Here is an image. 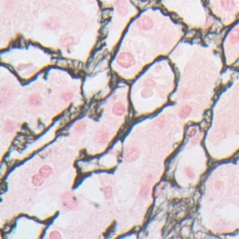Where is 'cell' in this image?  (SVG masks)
Masks as SVG:
<instances>
[{"label": "cell", "mask_w": 239, "mask_h": 239, "mask_svg": "<svg viewBox=\"0 0 239 239\" xmlns=\"http://www.w3.org/2000/svg\"><path fill=\"white\" fill-rule=\"evenodd\" d=\"M53 172V170L52 168H50V166L49 165H43L40 169H39V174L41 177H43L44 178H47L50 176V174H52Z\"/></svg>", "instance_id": "cell-15"}, {"label": "cell", "mask_w": 239, "mask_h": 239, "mask_svg": "<svg viewBox=\"0 0 239 239\" xmlns=\"http://www.w3.org/2000/svg\"><path fill=\"white\" fill-rule=\"evenodd\" d=\"M50 238H53V239H59L61 238V234H60L57 231H53L50 234Z\"/></svg>", "instance_id": "cell-24"}, {"label": "cell", "mask_w": 239, "mask_h": 239, "mask_svg": "<svg viewBox=\"0 0 239 239\" xmlns=\"http://www.w3.org/2000/svg\"><path fill=\"white\" fill-rule=\"evenodd\" d=\"M141 95L144 98H148L151 95H153V91L150 88V87H146V89H144L141 92Z\"/></svg>", "instance_id": "cell-19"}, {"label": "cell", "mask_w": 239, "mask_h": 239, "mask_svg": "<svg viewBox=\"0 0 239 239\" xmlns=\"http://www.w3.org/2000/svg\"><path fill=\"white\" fill-rule=\"evenodd\" d=\"M185 173L187 175L188 177H190V178H193L194 177V172H193V169L191 167V166H187L185 167Z\"/></svg>", "instance_id": "cell-23"}, {"label": "cell", "mask_w": 239, "mask_h": 239, "mask_svg": "<svg viewBox=\"0 0 239 239\" xmlns=\"http://www.w3.org/2000/svg\"><path fill=\"white\" fill-rule=\"evenodd\" d=\"M199 138H200V136H199V135H196L195 138H193L192 139V144L197 143V142H198V140H199Z\"/></svg>", "instance_id": "cell-27"}, {"label": "cell", "mask_w": 239, "mask_h": 239, "mask_svg": "<svg viewBox=\"0 0 239 239\" xmlns=\"http://www.w3.org/2000/svg\"><path fill=\"white\" fill-rule=\"evenodd\" d=\"M115 8L120 16H126L129 11V5L127 0H115Z\"/></svg>", "instance_id": "cell-4"}, {"label": "cell", "mask_w": 239, "mask_h": 239, "mask_svg": "<svg viewBox=\"0 0 239 239\" xmlns=\"http://www.w3.org/2000/svg\"><path fill=\"white\" fill-rule=\"evenodd\" d=\"M219 3H220V6L222 7L225 11H233L235 7L234 0H219Z\"/></svg>", "instance_id": "cell-10"}, {"label": "cell", "mask_w": 239, "mask_h": 239, "mask_svg": "<svg viewBox=\"0 0 239 239\" xmlns=\"http://www.w3.org/2000/svg\"><path fill=\"white\" fill-rule=\"evenodd\" d=\"M104 194H105V197L107 199H110L112 197V194H113V191H112V188L110 186H107L106 187V189L104 191Z\"/></svg>", "instance_id": "cell-21"}, {"label": "cell", "mask_w": 239, "mask_h": 239, "mask_svg": "<svg viewBox=\"0 0 239 239\" xmlns=\"http://www.w3.org/2000/svg\"><path fill=\"white\" fill-rule=\"evenodd\" d=\"M85 128H86V123H85V122H80V123H78L75 125L74 130L77 133H81L82 131L85 130Z\"/></svg>", "instance_id": "cell-17"}, {"label": "cell", "mask_w": 239, "mask_h": 239, "mask_svg": "<svg viewBox=\"0 0 239 239\" xmlns=\"http://www.w3.org/2000/svg\"><path fill=\"white\" fill-rule=\"evenodd\" d=\"M152 178H153V176L151 174L148 175L147 178H146V181L142 184L140 192H139V195H140L141 198L146 199L148 197V195L150 193V182L152 181Z\"/></svg>", "instance_id": "cell-6"}, {"label": "cell", "mask_w": 239, "mask_h": 239, "mask_svg": "<svg viewBox=\"0 0 239 239\" xmlns=\"http://www.w3.org/2000/svg\"><path fill=\"white\" fill-rule=\"evenodd\" d=\"M62 98L65 102L70 101L73 98V93L71 92H64L63 95H62Z\"/></svg>", "instance_id": "cell-22"}, {"label": "cell", "mask_w": 239, "mask_h": 239, "mask_svg": "<svg viewBox=\"0 0 239 239\" xmlns=\"http://www.w3.org/2000/svg\"><path fill=\"white\" fill-rule=\"evenodd\" d=\"M15 130V124L11 121H7L5 123V131L6 132H13Z\"/></svg>", "instance_id": "cell-18"}, {"label": "cell", "mask_w": 239, "mask_h": 239, "mask_svg": "<svg viewBox=\"0 0 239 239\" xmlns=\"http://www.w3.org/2000/svg\"><path fill=\"white\" fill-rule=\"evenodd\" d=\"M112 112L116 115V116H123L125 113V107L123 103H120V102H117L115 103L112 107Z\"/></svg>", "instance_id": "cell-9"}, {"label": "cell", "mask_w": 239, "mask_h": 239, "mask_svg": "<svg viewBox=\"0 0 239 239\" xmlns=\"http://www.w3.org/2000/svg\"><path fill=\"white\" fill-rule=\"evenodd\" d=\"M156 124L158 125V127H160V128H163V127L165 126V121L164 119L160 118V119H158L157 121H156Z\"/></svg>", "instance_id": "cell-25"}, {"label": "cell", "mask_w": 239, "mask_h": 239, "mask_svg": "<svg viewBox=\"0 0 239 239\" xmlns=\"http://www.w3.org/2000/svg\"><path fill=\"white\" fill-rule=\"evenodd\" d=\"M108 139V133L107 131H100L98 135H96V141L99 142L100 144H104L107 141Z\"/></svg>", "instance_id": "cell-14"}, {"label": "cell", "mask_w": 239, "mask_h": 239, "mask_svg": "<svg viewBox=\"0 0 239 239\" xmlns=\"http://www.w3.org/2000/svg\"><path fill=\"white\" fill-rule=\"evenodd\" d=\"M28 102H29V104L33 107H37L38 105L41 104V102H42V99L40 97V95H38V93H34V95H30L29 99H28Z\"/></svg>", "instance_id": "cell-13"}, {"label": "cell", "mask_w": 239, "mask_h": 239, "mask_svg": "<svg viewBox=\"0 0 239 239\" xmlns=\"http://www.w3.org/2000/svg\"><path fill=\"white\" fill-rule=\"evenodd\" d=\"M153 24H154L153 20L150 18V16H147V15L142 16L140 19H138V23H136L138 27L143 31H149V30L152 29Z\"/></svg>", "instance_id": "cell-3"}, {"label": "cell", "mask_w": 239, "mask_h": 239, "mask_svg": "<svg viewBox=\"0 0 239 239\" xmlns=\"http://www.w3.org/2000/svg\"><path fill=\"white\" fill-rule=\"evenodd\" d=\"M192 112V107L189 105H184L181 107V108L179 109L178 111V116L181 119H186L187 117H189Z\"/></svg>", "instance_id": "cell-11"}, {"label": "cell", "mask_w": 239, "mask_h": 239, "mask_svg": "<svg viewBox=\"0 0 239 239\" xmlns=\"http://www.w3.org/2000/svg\"><path fill=\"white\" fill-rule=\"evenodd\" d=\"M62 203L64 207L69 210H73L78 207V202L77 198L70 192H65L62 196Z\"/></svg>", "instance_id": "cell-2"}, {"label": "cell", "mask_w": 239, "mask_h": 239, "mask_svg": "<svg viewBox=\"0 0 239 239\" xmlns=\"http://www.w3.org/2000/svg\"><path fill=\"white\" fill-rule=\"evenodd\" d=\"M61 44L64 48L65 49H70L73 45H74V42H75V39L72 36L70 35H64L62 38H61Z\"/></svg>", "instance_id": "cell-8"}, {"label": "cell", "mask_w": 239, "mask_h": 239, "mask_svg": "<svg viewBox=\"0 0 239 239\" xmlns=\"http://www.w3.org/2000/svg\"><path fill=\"white\" fill-rule=\"evenodd\" d=\"M229 41L233 44L239 42V27L234 28L229 35Z\"/></svg>", "instance_id": "cell-12"}, {"label": "cell", "mask_w": 239, "mask_h": 239, "mask_svg": "<svg viewBox=\"0 0 239 239\" xmlns=\"http://www.w3.org/2000/svg\"><path fill=\"white\" fill-rule=\"evenodd\" d=\"M116 61H117L118 65L123 66V68L131 67L135 64V59H134L133 55L130 53H126V52L120 53L116 58Z\"/></svg>", "instance_id": "cell-1"}, {"label": "cell", "mask_w": 239, "mask_h": 239, "mask_svg": "<svg viewBox=\"0 0 239 239\" xmlns=\"http://www.w3.org/2000/svg\"><path fill=\"white\" fill-rule=\"evenodd\" d=\"M44 27L48 30H57L60 28V21L56 18V17H50V18L46 19L43 22Z\"/></svg>", "instance_id": "cell-7"}, {"label": "cell", "mask_w": 239, "mask_h": 239, "mask_svg": "<svg viewBox=\"0 0 239 239\" xmlns=\"http://www.w3.org/2000/svg\"><path fill=\"white\" fill-rule=\"evenodd\" d=\"M43 178L44 177H41L40 174L39 175H35V176L33 177L32 182H33V184L35 185V186H40V185L43 184V182H44V179Z\"/></svg>", "instance_id": "cell-16"}, {"label": "cell", "mask_w": 239, "mask_h": 239, "mask_svg": "<svg viewBox=\"0 0 239 239\" xmlns=\"http://www.w3.org/2000/svg\"><path fill=\"white\" fill-rule=\"evenodd\" d=\"M195 134H196V128H194V127L191 128L190 131L188 132V135L189 136H193V135H195Z\"/></svg>", "instance_id": "cell-26"}, {"label": "cell", "mask_w": 239, "mask_h": 239, "mask_svg": "<svg viewBox=\"0 0 239 239\" xmlns=\"http://www.w3.org/2000/svg\"><path fill=\"white\" fill-rule=\"evenodd\" d=\"M139 157V150L136 147H131L124 152V160L126 162H135Z\"/></svg>", "instance_id": "cell-5"}, {"label": "cell", "mask_w": 239, "mask_h": 239, "mask_svg": "<svg viewBox=\"0 0 239 239\" xmlns=\"http://www.w3.org/2000/svg\"><path fill=\"white\" fill-rule=\"evenodd\" d=\"M155 85H156L155 80L153 79H151V78H148L147 80H145V81H144V86H146V87L151 88V87H154Z\"/></svg>", "instance_id": "cell-20"}]
</instances>
